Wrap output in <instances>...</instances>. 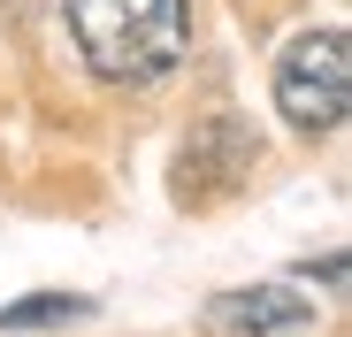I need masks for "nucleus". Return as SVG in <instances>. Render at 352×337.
<instances>
[{
	"label": "nucleus",
	"instance_id": "f03ea898",
	"mask_svg": "<svg viewBox=\"0 0 352 337\" xmlns=\"http://www.w3.org/2000/svg\"><path fill=\"white\" fill-rule=\"evenodd\" d=\"M276 107L291 131H337L352 107V39L344 31H307L276 62Z\"/></svg>",
	"mask_w": 352,
	"mask_h": 337
},
{
	"label": "nucleus",
	"instance_id": "7ed1b4c3",
	"mask_svg": "<svg viewBox=\"0 0 352 337\" xmlns=\"http://www.w3.org/2000/svg\"><path fill=\"white\" fill-rule=\"evenodd\" d=\"M207 329H222V337H291V329H314V299L291 292V284L214 292L207 299Z\"/></svg>",
	"mask_w": 352,
	"mask_h": 337
},
{
	"label": "nucleus",
	"instance_id": "f257e3e1",
	"mask_svg": "<svg viewBox=\"0 0 352 337\" xmlns=\"http://www.w3.org/2000/svg\"><path fill=\"white\" fill-rule=\"evenodd\" d=\"M69 39L107 85H161L192 46L184 0H69Z\"/></svg>",
	"mask_w": 352,
	"mask_h": 337
},
{
	"label": "nucleus",
	"instance_id": "20e7f679",
	"mask_svg": "<svg viewBox=\"0 0 352 337\" xmlns=\"http://www.w3.org/2000/svg\"><path fill=\"white\" fill-rule=\"evenodd\" d=\"M85 314H92L85 292H31V299L0 307V329H54V322H85Z\"/></svg>",
	"mask_w": 352,
	"mask_h": 337
}]
</instances>
